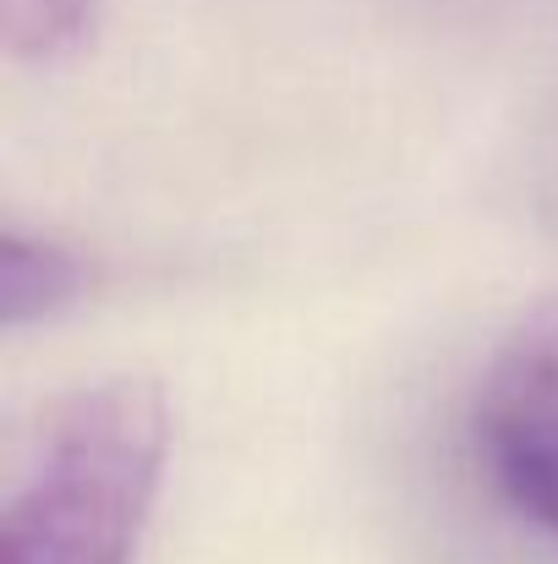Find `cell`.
I'll list each match as a JSON object with an SVG mask.
<instances>
[{"instance_id":"cell-1","label":"cell","mask_w":558,"mask_h":564,"mask_svg":"<svg viewBox=\"0 0 558 564\" xmlns=\"http://www.w3.org/2000/svg\"><path fill=\"white\" fill-rule=\"evenodd\" d=\"M171 455L149 378H99L44 411L6 494V564H132Z\"/></svg>"},{"instance_id":"cell-2","label":"cell","mask_w":558,"mask_h":564,"mask_svg":"<svg viewBox=\"0 0 558 564\" xmlns=\"http://www.w3.org/2000/svg\"><path fill=\"white\" fill-rule=\"evenodd\" d=\"M471 444L488 482L558 543V302L532 307L488 357Z\"/></svg>"},{"instance_id":"cell-3","label":"cell","mask_w":558,"mask_h":564,"mask_svg":"<svg viewBox=\"0 0 558 564\" xmlns=\"http://www.w3.org/2000/svg\"><path fill=\"white\" fill-rule=\"evenodd\" d=\"M83 291H88L83 252L61 247L55 236L6 225V236H0V318H6V329L39 324V318L72 307Z\"/></svg>"},{"instance_id":"cell-4","label":"cell","mask_w":558,"mask_h":564,"mask_svg":"<svg viewBox=\"0 0 558 564\" xmlns=\"http://www.w3.org/2000/svg\"><path fill=\"white\" fill-rule=\"evenodd\" d=\"M105 17V0H0V44L11 61L55 66L77 55Z\"/></svg>"}]
</instances>
